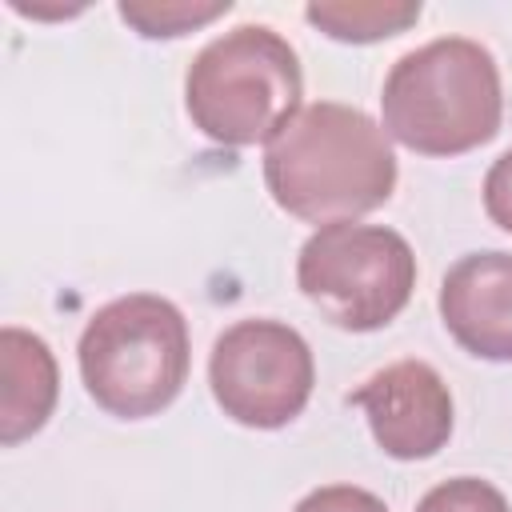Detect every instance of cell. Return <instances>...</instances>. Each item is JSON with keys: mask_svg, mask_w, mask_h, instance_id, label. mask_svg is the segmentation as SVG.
Here are the masks:
<instances>
[{"mask_svg": "<svg viewBox=\"0 0 512 512\" xmlns=\"http://www.w3.org/2000/svg\"><path fill=\"white\" fill-rule=\"evenodd\" d=\"M264 184L280 212L324 228L392 200L396 152L364 108L316 100L264 144Z\"/></svg>", "mask_w": 512, "mask_h": 512, "instance_id": "6da1fadb", "label": "cell"}, {"mask_svg": "<svg viewBox=\"0 0 512 512\" xmlns=\"http://www.w3.org/2000/svg\"><path fill=\"white\" fill-rule=\"evenodd\" d=\"M500 120V64L468 36H436L404 52L380 88V128L420 156L472 152L500 132Z\"/></svg>", "mask_w": 512, "mask_h": 512, "instance_id": "7a4b0ae2", "label": "cell"}, {"mask_svg": "<svg viewBox=\"0 0 512 512\" xmlns=\"http://www.w3.org/2000/svg\"><path fill=\"white\" fill-rule=\"evenodd\" d=\"M76 364L84 392L108 416H156L180 396L188 380V320L168 296H116L88 316L76 344Z\"/></svg>", "mask_w": 512, "mask_h": 512, "instance_id": "3957f363", "label": "cell"}, {"mask_svg": "<svg viewBox=\"0 0 512 512\" xmlns=\"http://www.w3.org/2000/svg\"><path fill=\"white\" fill-rule=\"evenodd\" d=\"M300 96V56L268 24H240L212 36L184 76L192 128L228 148L268 144L300 112Z\"/></svg>", "mask_w": 512, "mask_h": 512, "instance_id": "277c9868", "label": "cell"}, {"mask_svg": "<svg viewBox=\"0 0 512 512\" xmlns=\"http://www.w3.org/2000/svg\"><path fill=\"white\" fill-rule=\"evenodd\" d=\"M296 284L328 324L344 332H376L408 308L416 252L396 228L336 220L300 244Z\"/></svg>", "mask_w": 512, "mask_h": 512, "instance_id": "5b68a950", "label": "cell"}, {"mask_svg": "<svg viewBox=\"0 0 512 512\" xmlns=\"http://www.w3.org/2000/svg\"><path fill=\"white\" fill-rule=\"evenodd\" d=\"M208 384L220 412L244 428L292 424L316 388V360L308 340L284 320H236L208 356Z\"/></svg>", "mask_w": 512, "mask_h": 512, "instance_id": "8992f818", "label": "cell"}, {"mask_svg": "<svg viewBox=\"0 0 512 512\" xmlns=\"http://www.w3.org/2000/svg\"><path fill=\"white\" fill-rule=\"evenodd\" d=\"M376 448L392 460H428L452 436V392L428 360H396L348 392Z\"/></svg>", "mask_w": 512, "mask_h": 512, "instance_id": "52a82bcc", "label": "cell"}, {"mask_svg": "<svg viewBox=\"0 0 512 512\" xmlns=\"http://www.w3.org/2000/svg\"><path fill=\"white\" fill-rule=\"evenodd\" d=\"M440 320L476 360H512V252L460 256L440 280Z\"/></svg>", "mask_w": 512, "mask_h": 512, "instance_id": "ba28073f", "label": "cell"}, {"mask_svg": "<svg viewBox=\"0 0 512 512\" xmlns=\"http://www.w3.org/2000/svg\"><path fill=\"white\" fill-rule=\"evenodd\" d=\"M0 368H4L0 444L12 448L48 424L60 396V372L48 340L16 324H4L0 332Z\"/></svg>", "mask_w": 512, "mask_h": 512, "instance_id": "9c48e42d", "label": "cell"}, {"mask_svg": "<svg viewBox=\"0 0 512 512\" xmlns=\"http://www.w3.org/2000/svg\"><path fill=\"white\" fill-rule=\"evenodd\" d=\"M420 12V0H320L304 8V20L340 44H376L408 32Z\"/></svg>", "mask_w": 512, "mask_h": 512, "instance_id": "30bf717a", "label": "cell"}, {"mask_svg": "<svg viewBox=\"0 0 512 512\" xmlns=\"http://www.w3.org/2000/svg\"><path fill=\"white\" fill-rule=\"evenodd\" d=\"M120 20L132 24L148 40H172L184 32H196L220 16L232 12V0H120Z\"/></svg>", "mask_w": 512, "mask_h": 512, "instance_id": "8fae6325", "label": "cell"}, {"mask_svg": "<svg viewBox=\"0 0 512 512\" xmlns=\"http://www.w3.org/2000/svg\"><path fill=\"white\" fill-rule=\"evenodd\" d=\"M416 512H512L504 492L480 476H452L436 488H428L416 504Z\"/></svg>", "mask_w": 512, "mask_h": 512, "instance_id": "7c38bea8", "label": "cell"}, {"mask_svg": "<svg viewBox=\"0 0 512 512\" xmlns=\"http://www.w3.org/2000/svg\"><path fill=\"white\" fill-rule=\"evenodd\" d=\"M292 512H388V504L376 492L356 484H324V488H312Z\"/></svg>", "mask_w": 512, "mask_h": 512, "instance_id": "4fadbf2b", "label": "cell"}, {"mask_svg": "<svg viewBox=\"0 0 512 512\" xmlns=\"http://www.w3.org/2000/svg\"><path fill=\"white\" fill-rule=\"evenodd\" d=\"M480 192H484V212H488V220H492L496 228L512 232V148L492 160V168H488Z\"/></svg>", "mask_w": 512, "mask_h": 512, "instance_id": "5bb4252c", "label": "cell"}]
</instances>
